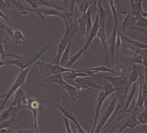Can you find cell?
<instances>
[{"instance_id": "cell-27", "label": "cell", "mask_w": 147, "mask_h": 133, "mask_svg": "<svg viewBox=\"0 0 147 133\" xmlns=\"http://www.w3.org/2000/svg\"><path fill=\"white\" fill-rule=\"evenodd\" d=\"M73 40V39H71L66 49L63 52V54H62L60 60V64H59V65L61 66H65V65L68 62L69 60V58H70L69 55H70V49H71V44H72Z\"/></svg>"}, {"instance_id": "cell-41", "label": "cell", "mask_w": 147, "mask_h": 133, "mask_svg": "<svg viewBox=\"0 0 147 133\" xmlns=\"http://www.w3.org/2000/svg\"><path fill=\"white\" fill-rule=\"evenodd\" d=\"M1 11L5 14H7L8 9H13L14 7L8 2H6L4 0H1Z\"/></svg>"}, {"instance_id": "cell-12", "label": "cell", "mask_w": 147, "mask_h": 133, "mask_svg": "<svg viewBox=\"0 0 147 133\" xmlns=\"http://www.w3.org/2000/svg\"><path fill=\"white\" fill-rule=\"evenodd\" d=\"M112 93L110 91H107L105 89H103L100 91L99 93L97 98V103H96V107H95V114L94 117V121L91 133H94L95 130V128L97 126V121L98 118L99 117L100 112V109L102 107V105L106 99L109 96L110 94H111Z\"/></svg>"}, {"instance_id": "cell-34", "label": "cell", "mask_w": 147, "mask_h": 133, "mask_svg": "<svg viewBox=\"0 0 147 133\" xmlns=\"http://www.w3.org/2000/svg\"><path fill=\"white\" fill-rule=\"evenodd\" d=\"M121 45H122V40H121V38L119 36V32L118 29L117 39H116L115 45V55L116 62H117L118 60Z\"/></svg>"}, {"instance_id": "cell-48", "label": "cell", "mask_w": 147, "mask_h": 133, "mask_svg": "<svg viewBox=\"0 0 147 133\" xmlns=\"http://www.w3.org/2000/svg\"><path fill=\"white\" fill-rule=\"evenodd\" d=\"M82 0H70V6L69 11L74 13V9L75 6L76 4L79 6L80 3L81 2Z\"/></svg>"}, {"instance_id": "cell-51", "label": "cell", "mask_w": 147, "mask_h": 133, "mask_svg": "<svg viewBox=\"0 0 147 133\" xmlns=\"http://www.w3.org/2000/svg\"><path fill=\"white\" fill-rule=\"evenodd\" d=\"M143 65L147 68V49H145L144 54L142 56Z\"/></svg>"}, {"instance_id": "cell-14", "label": "cell", "mask_w": 147, "mask_h": 133, "mask_svg": "<svg viewBox=\"0 0 147 133\" xmlns=\"http://www.w3.org/2000/svg\"><path fill=\"white\" fill-rule=\"evenodd\" d=\"M28 3L32 8L37 9L41 7L45 6L50 8H55L60 11H65V9L60 7L57 5L48 2L46 0H24Z\"/></svg>"}, {"instance_id": "cell-42", "label": "cell", "mask_w": 147, "mask_h": 133, "mask_svg": "<svg viewBox=\"0 0 147 133\" xmlns=\"http://www.w3.org/2000/svg\"><path fill=\"white\" fill-rule=\"evenodd\" d=\"M88 14L87 21L86 24V36L87 38L90 34V32L92 27L93 24L92 22V14H90L88 11H87Z\"/></svg>"}, {"instance_id": "cell-24", "label": "cell", "mask_w": 147, "mask_h": 133, "mask_svg": "<svg viewBox=\"0 0 147 133\" xmlns=\"http://www.w3.org/2000/svg\"><path fill=\"white\" fill-rule=\"evenodd\" d=\"M40 13L45 16H55L61 17V11L57 9L42 6L38 8Z\"/></svg>"}, {"instance_id": "cell-28", "label": "cell", "mask_w": 147, "mask_h": 133, "mask_svg": "<svg viewBox=\"0 0 147 133\" xmlns=\"http://www.w3.org/2000/svg\"><path fill=\"white\" fill-rule=\"evenodd\" d=\"M76 72H65L62 74L63 78L66 82L69 85L75 86L76 80L77 76L76 75Z\"/></svg>"}, {"instance_id": "cell-35", "label": "cell", "mask_w": 147, "mask_h": 133, "mask_svg": "<svg viewBox=\"0 0 147 133\" xmlns=\"http://www.w3.org/2000/svg\"><path fill=\"white\" fill-rule=\"evenodd\" d=\"M83 54L84 53L81 50H79L75 54L69 58V60L64 67L70 69L71 66L81 57Z\"/></svg>"}, {"instance_id": "cell-16", "label": "cell", "mask_w": 147, "mask_h": 133, "mask_svg": "<svg viewBox=\"0 0 147 133\" xmlns=\"http://www.w3.org/2000/svg\"><path fill=\"white\" fill-rule=\"evenodd\" d=\"M58 85H60L63 88H64L68 93L69 94L71 99L74 101H75L79 96L77 94V88L75 86L69 85L66 82L63 78L60 81L57 83Z\"/></svg>"}, {"instance_id": "cell-4", "label": "cell", "mask_w": 147, "mask_h": 133, "mask_svg": "<svg viewBox=\"0 0 147 133\" xmlns=\"http://www.w3.org/2000/svg\"><path fill=\"white\" fill-rule=\"evenodd\" d=\"M61 98V103L54 102L55 106L61 111L63 116L73 121L77 127L78 133H86L87 132L82 128L77 120L76 116V110L68 103L65 94L63 95Z\"/></svg>"}, {"instance_id": "cell-52", "label": "cell", "mask_w": 147, "mask_h": 133, "mask_svg": "<svg viewBox=\"0 0 147 133\" xmlns=\"http://www.w3.org/2000/svg\"><path fill=\"white\" fill-rule=\"evenodd\" d=\"M143 78L144 82L147 85V68L145 67H144V74Z\"/></svg>"}, {"instance_id": "cell-33", "label": "cell", "mask_w": 147, "mask_h": 133, "mask_svg": "<svg viewBox=\"0 0 147 133\" xmlns=\"http://www.w3.org/2000/svg\"><path fill=\"white\" fill-rule=\"evenodd\" d=\"M121 38L122 41H125L135 47H138L141 49H147V44L143 43L138 41L132 40L127 37H122Z\"/></svg>"}, {"instance_id": "cell-25", "label": "cell", "mask_w": 147, "mask_h": 133, "mask_svg": "<svg viewBox=\"0 0 147 133\" xmlns=\"http://www.w3.org/2000/svg\"><path fill=\"white\" fill-rule=\"evenodd\" d=\"M75 15L73 13L65 11H61V17L65 24V27L72 26L74 19Z\"/></svg>"}, {"instance_id": "cell-44", "label": "cell", "mask_w": 147, "mask_h": 133, "mask_svg": "<svg viewBox=\"0 0 147 133\" xmlns=\"http://www.w3.org/2000/svg\"><path fill=\"white\" fill-rule=\"evenodd\" d=\"M1 31H4L6 32L10 36L11 38H12L13 36V32H14L12 31V30H14L13 28H12L11 27H7L1 21Z\"/></svg>"}, {"instance_id": "cell-7", "label": "cell", "mask_w": 147, "mask_h": 133, "mask_svg": "<svg viewBox=\"0 0 147 133\" xmlns=\"http://www.w3.org/2000/svg\"><path fill=\"white\" fill-rule=\"evenodd\" d=\"M97 78L105 79L110 81L113 86L116 89V94L117 96L125 93V90L128 84L126 76H119L117 77H110V76H96Z\"/></svg>"}, {"instance_id": "cell-21", "label": "cell", "mask_w": 147, "mask_h": 133, "mask_svg": "<svg viewBox=\"0 0 147 133\" xmlns=\"http://www.w3.org/2000/svg\"><path fill=\"white\" fill-rule=\"evenodd\" d=\"M99 28L97 33V36L101 41L105 52V54H106L107 53V39L105 32V23H101L99 24Z\"/></svg>"}, {"instance_id": "cell-31", "label": "cell", "mask_w": 147, "mask_h": 133, "mask_svg": "<svg viewBox=\"0 0 147 133\" xmlns=\"http://www.w3.org/2000/svg\"><path fill=\"white\" fill-rule=\"evenodd\" d=\"M82 70H93V71H95L97 72V73L99 72H108V73H112L114 74L117 75L119 76H123L122 75L115 72L113 70L105 66H99L96 67L91 68H85L81 69Z\"/></svg>"}, {"instance_id": "cell-18", "label": "cell", "mask_w": 147, "mask_h": 133, "mask_svg": "<svg viewBox=\"0 0 147 133\" xmlns=\"http://www.w3.org/2000/svg\"><path fill=\"white\" fill-rule=\"evenodd\" d=\"M132 71L129 75V80L128 81V84L125 90V95H127V93L129 91L130 86L131 85L132 83H134L137 81L140 77V69L136 66V64H133L132 65Z\"/></svg>"}, {"instance_id": "cell-10", "label": "cell", "mask_w": 147, "mask_h": 133, "mask_svg": "<svg viewBox=\"0 0 147 133\" xmlns=\"http://www.w3.org/2000/svg\"><path fill=\"white\" fill-rule=\"evenodd\" d=\"M4 1L11 4L14 7V9L18 10L21 14L26 15L28 13H36L40 18L42 19V21L45 25H47L48 24L46 23L44 16L39 13L37 9H34L24 6L22 5V3L20 2V0H4Z\"/></svg>"}, {"instance_id": "cell-36", "label": "cell", "mask_w": 147, "mask_h": 133, "mask_svg": "<svg viewBox=\"0 0 147 133\" xmlns=\"http://www.w3.org/2000/svg\"><path fill=\"white\" fill-rule=\"evenodd\" d=\"M107 17L108 12L106 10L104 9L101 4L99 8V24L106 23Z\"/></svg>"}, {"instance_id": "cell-40", "label": "cell", "mask_w": 147, "mask_h": 133, "mask_svg": "<svg viewBox=\"0 0 147 133\" xmlns=\"http://www.w3.org/2000/svg\"><path fill=\"white\" fill-rule=\"evenodd\" d=\"M142 82V94L144 101V109H147V85L144 82L143 76L141 75Z\"/></svg>"}, {"instance_id": "cell-2", "label": "cell", "mask_w": 147, "mask_h": 133, "mask_svg": "<svg viewBox=\"0 0 147 133\" xmlns=\"http://www.w3.org/2000/svg\"><path fill=\"white\" fill-rule=\"evenodd\" d=\"M74 19L73 23V25L71 26L66 27L65 34L62 39L61 40L59 46L57 48L56 54L53 60L51 62L52 64L59 65L60 61L62 54L67 48L71 39L74 38L76 32H78L77 19L79 18V13L76 8L75 14H74Z\"/></svg>"}, {"instance_id": "cell-43", "label": "cell", "mask_w": 147, "mask_h": 133, "mask_svg": "<svg viewBox=\"0 0 147 133\" xmlns=\"http://www.w3.org/2000/svg\"><path fill=\"white\" fill-rule=\"evenodd\" d=\"M136 26L140 28L147 29V19L140 16L138 18V20L136 24Z\"/></svg>"}, {"instance_id": "cell-5", "label": "cell", "mask_w": 147, "mask_h": 133, "mask_svg": "<svg viewBox=\"0 0 147 133\" xmlns=\"http://www.w3.org/2000/svg\"><path fill=\"white\" fill-rule=\"evenodd\" d=\"M37 64L40 67L38 73L46 77L54 75L61 74L65 72H80L81 69H73L61 66L60 65L48 63L44 62H37Z\"/></svg>"}, {"instance_id": "cell-20", "label": "cell", "mask_w": 147, "mask_h": 133, "mask_svg": "<svg viewBox=\"0 0 147 133\" xmlns=\"http://www.w3.org/2000/svg\"><path fill=\"white\" fill-rule=\"evenodd\" d=\"M138 20V18L136 16L132 15L129 12V14L124 18L122 23L121 28L123 29V34L125 30L129 29L131 26L136 25Z\"/></svg>"}, {"instance_id": "cell-50", "label": "cell", "mask_w": 147, "mask_h": 133, "mask_svg": "<svg viewBox=\"0 0 147 133\" xmlns=\"http://www.w3.org/2000/svg\"><path fill=\"white\" fill-rule=\"evenodd\" d=\"M141 128L138 130L137 132L139 133H147V124H143Z\"/></svg>"}, {"instance_id": "cell-6", "label": "cell", "mask_w": 147, "mask_h": 133, "mask_svg": "<svg viewBox=\"0 0 147 133\" xmlns=\"http://www.w3.org/2000/svg\"><path fill=\"white\" fill-rule=\"evenodd\" d=\"M43 100L40 98H33L25 94L23 97L22 100V104L32 112L33 115L34 125L36 133H38V112L42 109V105L45 103Z\"/></svg>"}, {"instance_id": "cell-55", "label": "cell", "mask_w": 147, "mask_h": 133, "mask_svg": "<svg viewBox=\"0 0 147 133\" xmlns=\"http://www.w3.org/2000/svg\"></svg>"}, {"instance_id": "cell-46", "label": "cell", "mask_w": 147, "mask_h": 133, "mask_svg": "<svg viewBox=\"0 0 147 133\" xmlns=\"http://www.w3.org/2000/svg\"><path fill=\"white\" fill-rule=\"evenodd\" d=\"M98 1H97V2H94L93 4H92L90 7H89V8H88V11L90 13V14L92 15L94 13H97V11H98V7H97V2Z\"/></svg>"}, {"instance_id": "cell-13", "label": "cell", "mask_w": 147, "mask_h": 133, "mask_svg": "<svg viewBox=\"0 0 147 133\" xmlns=\"http://www.w3.org/2000/svg\"><path fill=\"white\" fill-rule=\"evenodd\" d=\"M24 109H26V107L24 105L14 106L11 104L7 109L1 111L0 115V123L6 121L13 115H17L21 110Z\"/></svg>"}, {"instance_id": "cell-22", "label": "cell", "mask_w": 147, "mask_h": 133, "mask_svg": "<svg viewBox=\"0 0 147 133\" xmlns=\"http://www.w3.org/2000/svg\"><path fill=\"white\" fill-rule=\"evenodd\" d=\"M120 61L122 62H126L131 65L134 63L143 65L142 56L134 52L131 56L122 58Z\"/></svg>"}, {"instance_id": "cell-8", "label": "cell", "mask_w": 147, "mask_h": 133, "mask_svg": "<svg viewBox=\"0 0 147 133\" xmlns=\"http://www.w3.org/2000/svg\"><path fill=\"white\" fill-rule=\"evenodd\" d=\"M92 76H86L83 77H77L76 80V87L78 90L83 89L93 90L94 89L102 91L104 86L98 85L94 80Z\"/></svg>"}, {"instance_id": "cell-3", "label": "cell", "mask_w": 147, "mask_h": 133, "mask_svg": "<svg viewBox=\"0 0 147 133\" xmlns=\"http://www.w3.org/2000/svg\"><path fill=\"white\" fill-rule=\"evenodd\" d=\"M109 2L114 18V26L113 30L107 42V53L105 54V63H108V62L110 60V63L112 65H114L116 63L115 55V45L117 33L119 17L118 16L117 11L116 7L112 2L111 1H109Z\"/></svg>"}, {"instance_id": "cell-11", "label": "cell", "mask_w": 147, "mask_h": 133, "mask_svg": "<svg viewBox=\"0 0 147 133\" xmlns=\"http://www.w3.org/2000/svg\"><path fill=\"white\" fill-rule=\"evenodd\" d=\"M117 100V96L115 94V97L109 105V106L105 111L102 116V118L96 126L94 130V133H99L100 131L102 130V129L105 125L108 118L111 116L113 112L114 111V110L116 108L115 106H116V102Z\"/></svg>"}, {"instance_id": "cell-47", "label": "cell", "mask_w": 147, "mask_h": 133, "mask_svg": "<svg viewBox=\"0 0 147 133\" xmlns=\"http://www.w3.org/2000/svg\"><path fill=\"white\" fill-rule=\"evenodd\" d=\"M63 122H64V124H65V127H66V129H67V133H74L73 131L71 130L70 128V125H69V122L68 121V118H67L64 116H63Z\"/></svg>"}, {"instance_id": "cell-15", "label": "cell", "mask_w": 147, "mask_h": 133, "mask_svg": "<svg viewBox=\"0 0 147 133\" xmlns=\"http://www.w3.org/2000/svg\"><path fill=\"white\" fill-rule=\"evenodd\" d=\"M139 124H140V122L137 117L136 115L133 112V113L126 119L123 125L119 128V131L118 133H121L126 128H129L131 130H133V129Z\"/></svg>"}, {"instance_id": "cell-9", "label": "cell", "mask_w": 147, "mask_h": 133, "mask_svg": "<svg viewBox=\"0 0 147 133\" xmlns=\"http://www.w3.org/2000/svg\"><path fill=\"white\" fill-rule=\"evenodd\" d=\"M101 4V0L98 1V10L96 14V17L94 22L93 24L92 27L90 32V34L88 37L87 40L84 44L81 50L84 53H86L87 51L91 44L94 38L97 36V33L99 28V8Z\"/></svg>"}, {"instance_id": "cell-53", "label": "cell", "mask_w": 147, "mask_h": 133, "mask_svg": "<svg viewBox=\"0 0 147 133\" xmlns=\"http://www.w3.org/2000/svg\"><path fill=\"white\" fill-rule=\"evenodd\" d=\"M141 16L145 18H147V12L144 11H143L142 10L141 12Z\"/></svg>"}, {"instance_id": "cell-23", "label": "cell", "mask_w": 147, "mask_h": 133, "mask_svg": "<svg viewBox=\"0 0 147 133\" xmlns=\"http://www.w3.org/2000/svg\"><path fill=\"white\" fill-rule=\"evenodd\" d=\"M25 94H26V93L25 92L24 85L19 88L16 91L14 99L11 104L14 106H20L23 105L22 104V98Z\"/></svg>"}, {"instance_id": "cell-32", "label": "cell", "mask_w": 147, "mask_h": 133, "mask_svg": "<svg viewBox=\"0 0 147 133\" xmlns=\"http://www.w3.org/2000/svg\"><path fill=\"white\" fill-rule=\"evenodd\" d=\"M122 45L123 47L130 49L134 53L140 55L142 56H143L145 54V49H141L138 47H135L125 41H122Z\"/></svg>"}, {"instance_id": "cell-1", "label": "cell", "mask_w": 147, "mask_h": 133, "mask_svg": "<svg viewBox=\"0 0 147 133\" xmlns=\"http://www.w3.org/2000/svg\"><path fill=\"white\" fill-rule=\"evenodd\" d=\"M61 40H56L52 42L49 41V42L41 48L38 53L31 54L27 51H24L25 55L24 56L17 55L16 59L7 61H3L0 60V66L13 64L19 67L21 69H25L33 64L42 55L50 48L55 44L60 42Z\"/></svg>"}, {"instance_id": "cell-45", "label": "cell", "mask_w": 147, "mask_h": 133, "mask_svg": "<svg viewBox=\"0 0 147 133\" xmlns=\"http://www.w3.org/2000/svg\"><path fill=\"white\" fill-rule=\"evenodd\" d=\"M128 29L136 31L138 32H139L142 33L144 34L146 36H147V29H144V28H140V27H137L136 26H133L129 27Z\"/></svg>"}, {"instance_id": "cell-49", "label": "cell", "mask_w": 147, "mask_h": 133, "mask_svg": "<svg viewBox=\"0 0 147 133\" xmlns=\"http://www.w3.org/2000/svg\"><path fill=\"white\" fill-rule=\"evenodd\" d=\"M1 17L2 18L5 19L7 23H8L9 25H10L11 27L12 28H13L14 29V30H15V29H14V27H13L12 25L11 24V22H10V20H9V19H8V17H7V15L5 14L4 13H3V12L1 11Z\"/></svg>"}, {"instance_id": "cell-26", "label": "cell", "mask_w": 147, "mask_h": 133, "mask_svg": "<svg viewBox=\"0 0 147 133\" xmlns=\"http://www.w3.org/2000/svg\"><path fill=\"white\" fill-rule=\"evenodd\" d=\"M130 12L133 16H136L138 18L141 15V12L142 10V2L136 3L134 0H129Z\"/></svg>"}, {"instance_id": "cell-39", "label": "cell", "mask_w": 147, "mask_h": 133, "mask_svg": "<svg viewBox=\"0 0 147 133\" xmlns=\"http://www.w3.org/2000/svg\"><path fill=\"white\" fill-rule=\"evenodd\" d=\"M114 2L116 3L118 8V16L119 17L121 14H126L125 11V7L124 5L120 1V0H113Z\"/></svg>"}, {"instance_id": "cell-54", "label": "cell", "mask_w": 147, "mask_h": 133, "mask_svg": "<svg viewBox=\"0 0 147 133\" xmlns=\"http://www.w3.org/2000/svg\"><path fill=\"white\" fill-rule=\"evenodd\" d=\"M134 1L136 3H139V2H142V0H134Z\"/></svg>"}, {"instance_id": "cell-19", "label": "cell", "mask_w": 147, "mask_h": 133, "mask_svg": "<svg viewBox=\"0 0 147 133\" xmlns=\"http://www.w3.org/2000/svg\"><path fill=\"white\" fill-rule=\"evenodd\" d=\"M87 13H82V16L77 19L78 32L77 36H86V24L87 21Z\"/></svg>"}, {"instance_id": "cell-17", "label": "cell", "mask_w": 147, "mask_h": 133, "mask_svg": "<svg viewBox=\"0 0 147 133\" xmlns=\"http://www.w3.org/2000/svg\"><path fill=\"white\" fill-rule=\"evenodd\" d=\"M144 109V101L142 94V78L140 75V81H139V93L138 97L136 103V106L133 112L136 114L142 112Z\"/></svg>"}, {"instance_id": "cell-38", "label": "cell", "mask_w": 147, "mask_h": 133, "mask_svg": "<svg viewBox=\"0 0 147 133\" xmlns=\"http://www.w3.org/2000/svg\"><path fill=\"white\" fill-rule=\"evenodd\" d=\"M140 123L147 124V109H144L143 111L136 114Z\"/></svg>"}, {"instance_id": "cell-29", "label": "cell", "mask_w": 147, "mask_h": 133, "mask_svg": "<svg viewBox=\"0 0 147 133\" xmlns=\"http://www.w3.org/2000/svg\"><path fill=\"white\" fill-rule=\"evenodd\" d=\"M98 0H82L79 6V11L81 14L87 11L89 7Z\"/></svg>"}, {"instance_id": "cell-30", "label": "cell", "mask_w": 147, "mask_h": 133, "mask_svg": "<svg viewBox=\"0 0 147 133\" xmlns=\"http://www.w3.org/2000/svg\"><path fill=\"white\" fill-rule=\"evenodd\" d=\"M11 41L14 44L19 45L21 44L23 41H25L26 39L21 32L17 30L14 31L13 36L11 38Z\"/></svg>"}, {"instance_id": "cell-37", "label": "cell", "mask_w": 147, "mask_h": 133, "mask_svg": "<svg viewBox=\"0 0 147 133\" xmlns=\"http://www.w3.org/2000/svg\"><path fill=\"white\" fill-rule=\"evenodd\" d=\"M17 55H14L11 53H7L6 52L4 49V46L2 42V39L1 38V51H0V58L1 60H3L5 59L6 57L9 56H12V57H16Z\"/></svg>"}]
</instances>
